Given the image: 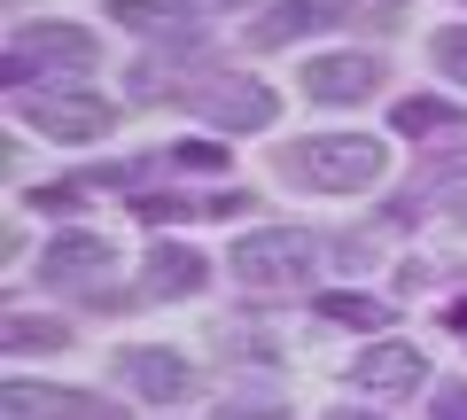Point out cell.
Returning a JSON list of instances; mask_svg holds the SVG:
<instances>
[{"instance_id": "cell-8", "label": "cell", "mask_w": 467, "mask_h": 420, "mask_svg": "<svg viewBox=\"0 0 467 420\" xmlns=\"http://www.w3.org/2000/svg\"><path fill=\"white\" fill-rule=\"evenodd\" d=\"M374 86H382L374 55H319V63H304V94L312 101H367Z\"/></svg>"}, {"instance_id": "cell-16", "label": "cell", "mask_w": 467, "mask_h": 420, "mask_svg": "<svg viewBox=\"0 0 467 420\" xmlns=\"http://www.w3.org/2000/svg\"><path fill=\"white\" fill-rule=\"evenodd\" d=\"M429 55H436V70H451V78L467 86V24H451V32H436V39H429Z\"/></svg>"}, {"instance_id": "cell-5", "label": "cell", "mask_w": 467, "mask_h": 420, "mask_svg": "<svg viewBox=\"0 0 467 420\" xmlns=\"http://www.w3.org/2000/svg\"><path fill=\"white\" fill-rule=\"evenodd\" d=\"M8 420H125L94 389H55V382H8Z\"/></svg>"}, {"instance_id": "cell-6", "label": "cell", "mask_w": 467, "mask_h": 420, "mask_svg": "<svg viewBox=\"0 0 467 420\" xmlns=\"http://www.w3.org/2000/svg\"><path fill=\"white\" fill-rule=\"evenodd\" d=\"M350 382H358V397H413V389L429 382V358H420L413 343H374V351H358Z\"/></svg>"}, {"instance_id": "cell-21", "label": "cell", "mask_w": 467, "mask_h": 420, "mask_svg": "<svg viewBox=\"0 0 467 420\" xmlns=\"http://www.w3.org/2000/svg\"><path fill=\"white\" fill-rule=\"evenodd\" d=\"M187 8H250V0H187Z\"/></svg>"}, {"instance_id": "cell-13", "label": "cell", "mask_w": 467, "mask_h": 420, "mask_svg": "<svg viewBox=\"0 0 467 420\" xmlns=\"http://www.w3.org/2000/svg\"><path fill=\"white\" fill-rule=\"evenodd\" d=\"M398 133H467V109H451V101H436V94H413V101H398Z\"/></svg>"}, {"instance_id": "cell-10", "label": "cell", "mask_w": 467, "mask_h": 420, "mask_svg": "<svg viewBox=\"0 0 467 420\" xmlns=\"http://www.w3.org/2000/svg\"><path fill=\"white\" fill-rule=\"evenodd\" d=\"M202 118L226 125V133H257V125H273V94L257 78H226V86L202 94Z\"/></svg>"}, {"instance_id": "cell-15", "label": "cell", "mask_w": 467, "mask_h": 420, "mask_svg": "<svg viewBox=\"0 0 467 420\" xmlns=\"http://www.w3.org/2000/svg\"><path fill=\"white\" fill-rule=\"evenodd\" d=\"M63 327L55 320H8V351H63Z\"/></svg>"}, {"instance_id": "cell-3", "label": "cell", "mask_w": 467, "mask_h": 420, "mask_svg": "<svg viewBox=\"0 0 467 420\" xmlns=\"http://www.w3.org/2000/svg\"><path fill=\"white\" fill-rule=\"evenodd\" d=\"M94 63H101V39L86 24H32L8 47V86H24L32 70H94Z\"/></svg>"}, {"instance_id": "cell-12", "label": "cell", "mask_w": 467, "mask_h": 420, "mask_svg": "<svg viewBox=\"0 0 467 420\" xmlns=\"http://www.w3.org/2000/svg\"><path fill=\"white\" fill-rule=\"evenodd\" d=\"M319 24H343V8H335V0H281L273 16H257V24H250V39H257V47H281V39L319 32Z\"/></svg>"}, {"instance_id": "cell-9", "label": "cell", "mask_w": 467, "mask_h": 420, "mask_svg": "<svg viewBox=\"0 0 467 420\" xmlns=\"http://www.w3.org/2000/svg\"><path fill=\"white\" fill-rule=\"evenodd\" d=\"M117 374H125L140 397H156V405H171L187 382H195V366H187L180 351H156V343H133V351H117Z\"/></svg>"}, {"instance_id": "cell-18", "label": "cell", "mask_w": 467, "mask_h": 420, "mask_svg": "<svg viewBox=\"0 0 467 420\" xmlns=\"http://www.w3.org/2000/svg\"><path fill=\"white\" fill-rule=\"evenodd\" d=\"M180 164H187V171H218V164H226V149H218V140H187Z\"/></svg>"}, {"instance_id": "cell-2", "label": "cell", "mask_w": 467, "mask_h": 420, "mask_svg": "<svg viewBox=\"0 0 467 420\" xmlns=\"http://www.w3.org/2000/svg\"><path fill=\"white\" fill-rule=\"evenodd\" d=\"M312 265H319V241L296 234V226H257V234L234 241V281L242 288H296L312 281Z\"/></svg>"}, {"instance_id": "cell-4", "label": "cell", "mask_w": 467, "mask_h": 420, "mask_svg": "<svg viewBox=\"0 0 467 420\" xmlns=\"http://www.w3.org/2000/svg\"><path fill=\"white\" fill-rule=\"evenodd\" d=\"M24 118H32L47 140H70V149H86V140H101V133L117 125L101 94H70V86H55V94H32V101H24Z\"/></svg>"}, {"instance_id": "cell-17", "label": "cell", "mask_w": 467, "mask_h": 420, "mask_svg": "<svg viewBox=\"0 0 467 420\" xmlns=\"http://www.w3.org/2000/svg\"><path fill=\"white\" fill-rule=\"evenodd\" d=\"M429 420H467V382H444L429 397Z\"/></svg>"}, {"instance_id": "cell-14", "label": "cell", "mask_w": 467, "mask_h": 420, "mask_svg": "<svg viewBox=\"0 0 467 420\" xmlns=\"http://www.w3.org/2000/svg\"><path fill=\"white\" fill-rule=\"evenodd\" d=\"M319 320H335V327H382V303H374V296H319Z\"/></svg>"}, {"instance_id": "cell-1", "label": "cell", "mask_w": 467, "mask_h": 420, "mask_svg": "<svg viewBox=\"0 0 467 420\" xmlns=\"http://www.w3.org/2000/svg\"><path fill=\"white\" fill-rule=\"evenodd\" d=\"M382 140L374 133H312L296 149H281V179L312 187V195H358V187L382 179Z\"/></svg>"}, {"instance_id": "cell-19", "label": "cell", "mask_w": 467, "mask_h": 420, "mask_svg": "<svg viewBox=\"0 0 467 420\" xmlns=\"http://www.w3.org/2000/svg\"><path fill=\"white\" fill-rule=\"evenodd\" d=\"M187 210H195L187 195H149V202H140V219H156V226H164V219H187Z\"/></svg>"}, {"instance_id": "cell-20", "label": "cell", "mask_w": 467, "mask_h": 420, "mask_svg": "<svg viewBox=\"0 0 467 420\" xmlns=\"http://www.w3.org/2000/svg\"><path fill=\"white\" fill-rule=\"evenodd\" d=\"M319 420H382V413H358V405H335V413H319Z\"/></svg>"}, {"instance_id": "cell-22", "label": "cell", "mask_w": 467, "mask_h": 420, "mask_svg": "<svg viewBox=\"0 0 467 420\" xmlns=\"http://www.w3.org/2000/svg\"><path fill=\"white\" fill-rule=\"evenodd\" d=\"M451 327H460V335H467V303H451Z\"/></svg>"}, {"instance_id": "cell-7", "label": "cell", "mask_w": 467, "mask_h": 420, "mask_svg": "<svg viewBox=\"0 0 467 420\" xmlns=\"http://www.w3.org/2000/svg\"><path fill=\"white\" fill-rule=\"evenodd\" d=\"M39 272H47V288H101L109 281V241L101 234H55Z\"/></svg>"}, {"instance_id": "cell-11", "label": "cell", "mask_w": 467, "mask_h": 420, "mask_svg": "<svg viewBox=\"0 0 467 420\" xmlns=\"http://www.w3.org/2000/svg\"><path fill=\"white\" fill-rule=\"evenodd\" d=\"M202 281H211V265H202V250H187V241H164V250H149V265H140V288H149V296H195Z\"/></svg>"}]
</instances>
